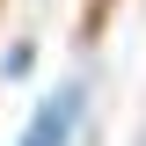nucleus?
Instances as JSON below:
<instances>
[{"label": "nucleus", "instance_id": "nucleus-1", "mask_svg": "<svg viewBox=\"0 0 146 146\" xmlns=\"http://www.w3.org/2000/svg\"><path fill=\"white\" fill-rule=\"evenodd\" d=\"M80 124H88V80H66L36 102V117L22 124L15 146H80Z\"/></svg>", "mask_w": 146, "mask_h": 146}, {"label": "nucleus", "instance_id": "nucleus-2", "mask_svg": "<svg viewBox=\"0 0 146 146\" xmlns=\"http://www.w3.org/2000/svg\"><path fill=\"white\" fill-rule=\"evenodd\" d=\"M29 66H36V44H15V51L0 58V73H7V80H22V73H29Z\"/></svg>", "mask_w": 146, "mask_h": 146}]
</instances>
